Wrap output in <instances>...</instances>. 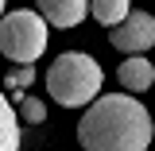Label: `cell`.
Masks as SVG:
<instances>
[{
  "label": "cell",
  "mask_w": 155,
  "mask_h": 151,
  "mask_svg": "<svg viewBox=\"0 0 155 151\" xmlns=\"http://www.w3.org/2000/svg\"><path fill=\"white\" fill-rule=\"evenodd\" d=\"M151 136H155V120L136 101V93L93 97L85 116L78 120L81 151H147Z\"/></svg>",
  "instance_id": "6da1fadb"
},
{
  "label": "cell",
  "mask_w": 155,
  "mask_h": 151,
  "mask_svg": "<svg viewBox=\"0 0 155 151\" xmlns=\"http://www.w3.org/2000/svg\"><path fill=\"white\" fill-rule=\"evenodd\" d=\"M101 66L97 58H89L85 51H66L47 66V93L54 97L62 109H78L89 105L101 89Z\"/></svg>",
  "instance_id": "7a4b0ae2"
},
{
  "label": "cell",
  "mask_w": 155,
  "mask_h": 151,
  "mask_svg": "<svg viewBox=\"0 0 155 151\" xmlns=\"http://www.w3.org/2000/svg\"><path fill=\"white\" fill-rule=\"evenodd\" d=\"M47 51V19L31 8H16L0 16V54L12 58L16 66L35 62Z\"/></svg>",
  "instance_id": "3957f363"
},
{
  "label": "cell",
  "mask_w": 155,
  "mask_h": 151,
  "mask_svg": "<svg viewBox=\"0 0 155 151\" xmlns=\"http://www.w3.org/2000/svg\"><path fill=\"white\" fill-rule=\"evenodd\" d=\"M109 43H113L116 51H124V54H143V51H151L155 47V16L128 8V16L109 31Z\"/></svg>",
  "instance_id": "277c9868"
},
{
  "label": "cell",
  "mask_w": 155,
  "mask_h": 151,
  "mask_svg": "<svg viewBox=\"0 0 155 151\" xmlns=\"http://www.w3.org/2000/svg\"><path fill=\"white\" fill-rule=\"evenodd\" d=\"M35 4H39V16L51 27H62V31L78 27L89 16V0H35Z\"/></svg>",
  "instance_id": "5b68a950"
},
{
  "label": "cell",
  "mask_w": 155,
  "mask_h": 151,
  "mask_svg": "<svg viewBox=\"0 0 155 151\" xmlns=\"http://www.w3.org/2000/svg\"><path fill=\"white\" fill-rule=\"evenodd\" d=\"M116 81H120L128 93H143V89H151V85H155V66L147 62V58L132 54V58H124V62H120Z\"/></svg>",
  "instance_id": "8992f818"
},
{
  "label": "cell",
  "mask_w": 155,
  "mask_h": 151,
  "mask_svg": "<svg viewBox=\"0 0 155 151\" xmlns=\"http://www.w3.org/2000/svg\"><path fill=\"white\" fill-rule=\"evenodd\" d=\"M23 136H19V116L12 109V101L0 93V151H19Z\"/></svg>",
  "instance_id": "52a82bcc"
},
{
  "label": "cell",
  "mask_w": 155,
  "mask_h": 151,
  "mask_svg": "<svg viewBox=\"0 0 155 151\" xmlns=\"http://www.w3.org/2000/svg\"><path fill=\"white\" fill-rule=\"evenodd\" d=\"M128 8H132L128 0H89V12H93V19L101 27H116L128 16Z\"/></svg>",
  "instance_id": "ba28073f"
},
{
  "label": "cell",
  "mask_w": 155,
  "mask_h": 151,
  "mask_svg": "<svg viewBox=\"0 0 155 151\" xmlns=\"http://www.w3.org/2000/svg\"><path fill=\"white\" fill-rule=\"evenodd\" d=\"M27 85H35V66H31V62H23V66H12V70H8V77H4V89H8V93L19 101Z\"/></svg>",
  "instance_id": "9c48e42d"
},
{
  "label": "cell",
  "mask_w": 155,
  "mask_h": 151,
  "mask_svg": "<svg viewBox=\"0 0 155 151\" xmlns=\"http://www.w3.org/2000/svg\"><path fill=\"white\" fill-rule=\"evenodd\" d=\"M19 120L43 124V120H47V105H43L39 97H19Z\"/></svg>",
  "instance_id": "30bf717a"
},
{
  "label": "cell",
  "mask_w": 155,
  "mask_h": 151,
  "mask_svg": "<svg viewBox=\"0 0 155 151\" xmlns=\"http://www.w3.org/2000/svg\"><path fill=\"white\" fill-rule=\"evenodd\" d=\"M0 16H4V0H0Z\"/></svg>",
  "instance_id": "8fae6325"
}]
</instances>
